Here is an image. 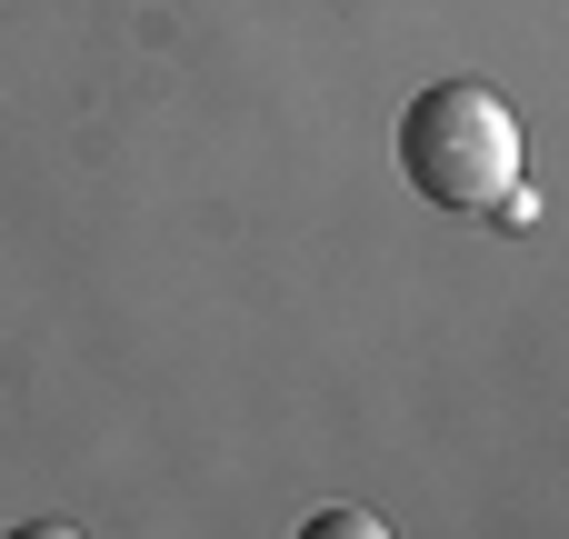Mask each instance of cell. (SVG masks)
Here are the masks:
<instances>
[{
    "instance_id": "cell-1",
    "label": "cell",
    "mask_w": 569,
    "mask_h": 539,
    "mask_svg": "<svg viewBox=\"0 0 569 539\" xmlns=\"http://www.w3.org/2000/svg\"><path fill=\"white\" fill-rule=\"evenodd\" d=\"M400 170L430 210L490 220L500 190H520V120L490 80H430L400 110Z\"/></svg>"
},
{
    "instance_id": "cell-2",
    "label": "cell",
    "mask_w": 569,
    "mask_h": 539,
    "mask_svg": "<svg viewBox=\"0 0 569 539\" xmlns=\"http://www.w3.org/2000/svg\"><path fill=\"white\" fill-rule=\"evenodd\" d=\"M300 539H390V520H370V510H310Z\"/></svg>"
}]
</instances>
